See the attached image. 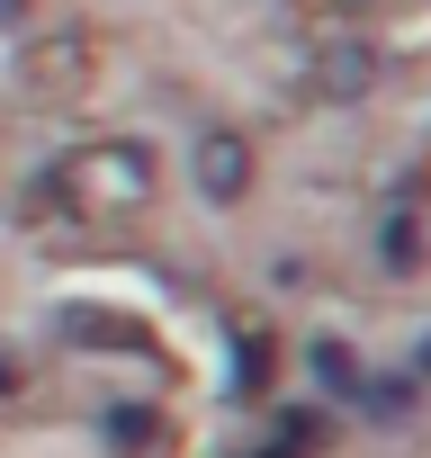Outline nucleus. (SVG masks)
I'll return each mask as SVG.
<instances>
[{
    "label": "nucleus",
    "mask_w": 431,
    "mask_h": 458,
    "mask_svg": "<svg viewBox=\"0 0 431 458\" xmlns=\"http://www.w3.org/2000/svg\"><path fill=\"white\" fill-rule=\"evenodd\" d=\"M359 395H368V413H386V422L413 413V377H386V386H359Z\"/></svg>",
    "instance_id": "nucleus-3"
},
{
    "label": "nucleus",
    "mask_w": 431,
    "mask_h": 458,
    "mask_svg": "<svg viewBox=\"0 0 431 458\" xmlns=\"http://www.w3.org/2000/svg\"><path fill=\"white\" fill-rule=\"evenodd\" d=\"M377 261H386V279H413V270H422V234H413L404 216H395L386 234H377Z\"/></svg>",
    "instance_id": "nucleus-2"
},
{
    "label": "nucleus",
    "mask_w": 431,
    "mask_h": 458,
    "mask_svg": "<svg viewBox=\"0 0 431 458\" xmlns=\"http://www.w3.org/2000/svg\"><path fill=\"white\" fill-rule=\"evenodd\" d=\"M243 180H252V144L243 135H225V126L198 135V189L207 198H243Z\"/></svg>",
    "instance_id": "nucleus-1"
}]
</instances>
